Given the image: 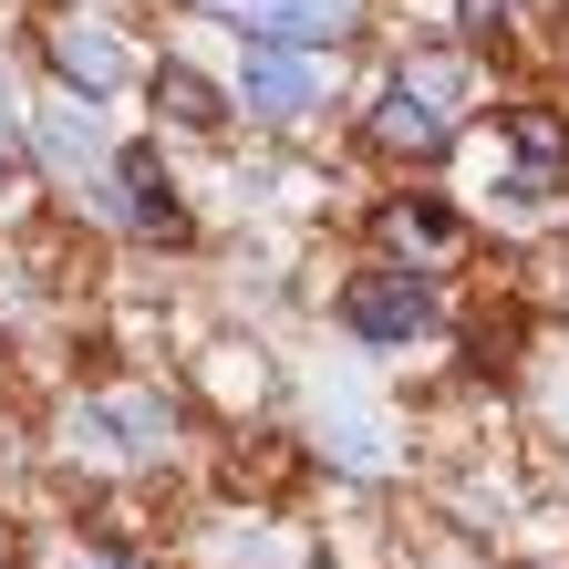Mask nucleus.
Segmentation results:
<instances>
[{
	"mask_svg": "<svg viewBox=\"0 0 569 569\" xmlns=\"http://www.w3.org/2000/svg\"><path fill=\"white\" fill-rule=\"evenodd\" d=\"M466 93H477V62L466 52H405L383 73V104H373V146L393 156H435L466 124Z\"/></svg>",
	"mask_w": 569,
	"mask_h": 569,
	"instance_id": "f257e3e1",
	"label": "nucleus"
},
{
	"mask_svg": "<svg viewBox=\"0 0 569 569\" xmlns=\"http://www.w3.org/2000/svg\"><path fill=\"white\" fill-rule=\"evenodd\" d=\"M31 146H42V166H52V177H73L104 218H124V187H114V177H124V146L104 136V114H93L83 93H73V104H42Z\"/></svg>",
	"mask_w": 569,
	"mask_h": 569,
	"instance_id": "f03ea898",
	"label": "nucleus"
},
{
	"mask_svg": "<svg viewBox=\"0 0 569 569\" xmlns=\"http://www.w3.org/2000/svg\"><path fill=\"white\" fill-rule=\"evenodd\" d=\"M321 93H331V62H321V52H300V42H249V52H239V114L300 124Z\"/></svg>",
	"mask_w": 569,
	"mask_h": 569,
	"instance_id": "7ed1b4c3",
	"label": "nucleus"
},
{
	"mask_svg": "<svg viewBox=\"0 0 569 569\" xmlns=\"http://www.w3.org/2000/svg\"><path fill=\"white\" fill-rule=\"evenodd\" d=\"M342 321H352V342H415L435 321V290H425V270H362L342 290Z\"/></svg>",
	"mask_w": 569,
	"mask_h": 569,
	"instance_id": "20e7f679",
	"label": "nucleus"
},
{
	"mask_svg": "<svg viewBox=\"0 0 569 569\" xmlns=\"http://www.w3.org/2000/svg\"><path fill=\"white\" fill-rule=\"evenodd\" d=\"M228 31H249V42H300V52H331L342 31L362 21V0H218Z\"/></svg>",
	"mask_w": 569,
	"mask_h": 569,
	"instance_id": "39448f33",
	"label": "nucleus"
},
{
	"mask_svg": "<svg viewBox=\"0 0 569 569\" xmlns=\"http://www.w3.org/2000/svg\"><path fill=\"white\" fill-rule=\"evenodd\" d=\"M166 435H177V415H166L156 393H104V405L73 415V446L83 456H166Z\"/></svg>",
	"mask_w": 569,
	"mask_h": 569,
	"instance_id": "423d86ee",
	"label": "nucleus"
},
{
	"mask_svg": "<svg viewBox=\"0 0 569 569\" xmlns=\"http://www.w3.org/2000/svg\"><path fill=\"white\" fill-rule=\"evenodd\" d=\"M52 73L83 93V104H104V93L124 83V42L114 31H93V21H52Z\"/></svg>",
	"mask_w": 569,
	"mask_h": 569,
	"instance_id": "0eeeda50",
	"label": "nucleus"
},
{
	"mask_svg": "<svg viewBox=\"0 0 569 569\" xmlns=\"http://www.w3.org/2000/svg\"><path fill=\"white\" fill-rule=\"evenodd\" d=\"M124 228H156V239H187V197H177V177L156 166V146H124Z\"/></svg>",
	"mask_w": 569,
	"mask_h": 569,
	"instance_id": "6e6552de",
	"label": "nucleus"
},
{
	"mask_svg": "<svg viewBox=\"0 0 569 569\" xmlns=\"http://www.w3.org/2000/svg\"><path fill=\"white\" fill-rule=\"evenodd\" d=\"M156 114H166V124H187V136H218V124H228V93L197 73V62L166 52V62H156Z\"/></svg>",
	"mask_w": 569,
	"mask_h": 569,
	"instance_id": "1a4fd4ad",
	"label": "nucleus"
},
{
	"mask_svg": "<svg viewBox=\"0 0 569 569\" xmlns=\"http://www.w3.org/2000/svg\"><path fill=\"white\" fill-rule=\"evenodd\" d=\"M383 239L393 249H446L456 228H446V208H425V197H415V208H383Z\"/></svg>",
	"mask_w": 569,
	"mask_h": 569,
	"instance_id": "9d476101",
	"label": "nucleus"
},
{
	"mask_svg": "<svg viewBox=\"0 0 569 569\" xmlns=\"http://www.w3.org/2000/svg\"><path fill=\"white\" fill-rule=\"evenodd\" d=\"M456 21H466V31H477V42H487V31L508 21V0H456Z\"/></svg>",
	"mask_w": 569,
	"mask_h": 569,
	"instance_id": "9b49d317",
	"label": "nucleus"
}]
</instances>
